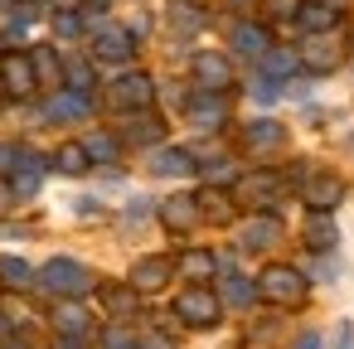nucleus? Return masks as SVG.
Wrapping results in <instances>:
<instances>
[{"instance_id":"nucleus-38","label":"nucleus","mask_w":354,"mask_h":349,"mask_svg":"<svg viewBox=\"0 0 354 349\" xmlns=\"http://www.w3.org/2000/svg\"><path fill=\"white\" fill-rule=\"evenodd\" d=\"M136 349H170V339H160V334H146V339H136Z\"/></svg>"},{"instance_id":"nucleus-1","label":"nucleus","mask_w":354,"mask_h":349,"mask_svg":"<svg viewBox=\"0 0 354 349\" xmlns=\"http://www.w3.org/2000/svg\"><path fill=\"white\" fill-rule=\"evenodd\" d=\"M35 281H39L49 296H59V301H83V296L93 291V272H88L83 262H73V257L44 262V267L35 272Z\"/></svg>"},{"instance_id":"nucleus-28","label":"nucleus","mask_w":354,"mask_h":349,"mask_svg":"<svg viewBox=\"0 0 354 349\" xmlns=\"http://www.w3.org/2000/svg\"><path fill=\"white\" fill-rule=\"evenodd\" d=\"M214 267H218V262H214V252H204V247H194V252H185V257H180V272H185V276H194V281L214 276Z\"/></svg>"},{"instance_id":"nucleus-44","label":"nucleus","mask_w":354,"mask_h":349,"mask_svg":"<svg viewBox=\"0 0 354 349\" xmlns=\"http://www.w3.org/2000/svg\"><path fill=\"white\" fill-rule=\"evenodd\" d=\"M233 6H243V0H233Z\"/></svg>"},{"instance_id":"nucleus-43","label":"nucleus","mask_w":354,"mask_h":349,"mask_svg":"<svg viewBox=\"0 0 354 349\" xmlns=\"http://www.w3.org/2000/svg\"><path fill=\"white\" fill-rule=\"evenodd\" d=\"M93 6H107V0H93Z\"/></svg>"},{"instance_id":"nucleus-14","label":"nucleus","mask_w":354,"mask_h":349,"mask_svg":"<svg viewBox=\"0 0 354 349\" xmlns=\"http://www.w3.org/2000/svg\"><path fill=\"white\" fill-rule=\"evenodd\" d=\"M165 136V122L151 117V112H127V141L131 146H156Z\"/></svg>"},{"instance_id":"nucleus-3","label":"nucleus","mask_w":354,"mask_h":349,"mask_svg":"<svg viewBox=\"0 0 354 349\" xmlns=\"http://www.w3.org/2000/svg\"><path fill=\"white\" fill-rule=\"evenodd\" d=\"M277 194H281V175H277V170H252V175H238V180H233V204H238V209L262 214V209L277 204Z\"/></svg>"},{"instance_id":"nucleus-10","label":"nucleus","mask_w":354,"mask_h":349,"mask_svg":"<svg viewBox=\"0 0 354 349\" xmlns=\"http://www.w3.org/2000/svg\"><path fill=\"white\" fill-rule=\"evenodd\" d=\"M170 272H175L170 257H141V262L131 267V281H127V286H131L136 296H141V291H160V286L170 281Z\"/></svg>"},{"instance_id":"nucleus-41","label":"nucleus","mask_w":354,"mask_h":349,"mask_svg":"<svg viewBox=\"0 0 354 349\" xmlns=\"http://www.w3.org/2000/svg\"><path fill=\"white\" fill-rule=\"evenodd\" d=\"M10 339V320H6V310H0V344Z\"/></svg>"},{"instance_id":"nucleus-23","label":"nucleus","mask_w":354,"mask_h":349,"mask_svg":"<svg viewBox=\"0 0 354 349\" xmlns=\"http://www.w3.org/2000/svg\"><path fill=\"white\" fill-rule=\"evenodd\" d=\"M59 175H88V155H83V146L78 141H64L59 151H54V160H49Z\"/></svg>"},{"instance_id":"nucleus-8","label":"nucleus","mask_w":354,"mask_h":349,"mask_svg":"<svg viewBox=\"0 0 354 349\" xmlns=\"http://www.w3.org/2000/svg\"><path fill=\"white\" fill-rule=\"evenodd\" d=\"M54 330H59L64 339H88V334H93L88 305H83V301H59V305H54Z\"/></svg>"},{"instance_id":"nucleus-32","label":"nucleus","mask_w":354,"mask_h":349,"mask_svg":"<svg viewBox=\"0 0 354 349\" xmlns=\"http://www.w3.org/2000/svg\"><path fill=\"white\" fill-rule=\"evenodd\" d=\"M301 20H306V30H330V25H335V10H325V6H301Z\"/></svg>"},{"instance_id":"nucleus-9","label":"nucleus","mask_w":354,"mask_h":349,"mask_svg":"<svg viewBox=\"0 0 354 349\" xmlns=\"http://www.w3.org/2000/svg\"><path fill=\"white\" fill-rule=\"evenodd\" d=\"M44 170H49V160L35 155V151H25L20 165H15V175H10V194H15V199H30V194L44 185Z\"/></svg>"},{"instance_id":"nucleus-36","label":"nucleus","mask_w":354,"mask_h":349,"mask_svg":"<svg viewBox=\"0 0 354 349\" xmlns=\"http://www.w3.org/2000/svg\"><path fill=\"white\" fill-rule=\"evenodd\" d=\"M102 349H136V339L122 325H112V330H102Z\"/></svg>"},{"instance_id":"nucleus-24","label":"nucleus","mask_w":354,"mask_h":349,"mask_svg":"<svg viewBox=\"0 0 354 349\" xmlns=\"http://www.w3.org/2000/svg\"><path fill=\"white\" fill-rule=\"evenodd\" d=\"M233 49H238L243 59H262V54H267V35H262L257 25H238V30H233Z\"/></svg>"},{"instance_id":"nucleus-11","label":"nucleus","mask_w":354,"mask_h":349,"mask_svg":"<svg viewBox=\"0 0 354 349\" xmlns=\"http://www.w3.org/2000/svg\"><path fill=\"white\" fill-rule=\"evenodd\" d=\"M194 83H199L204 93H223V88L233 83L228 59H223V54H199V59H194Z\"/></svg>"},{"instance_id":"nucleus-6","label":"nucleus","mask_w":354,"mask_h":349,"mask_svg":"<svg viewBox=\"0 0 354 349\" xmlns=\"http://www.w3.org/2000/svg\"><path fill=\"white\" fill-rule=\"evenodd\" d=\"M0 88H6V97H35V88H39L35 64L25 54H6L0 59Z\"/></svg>"},{"instance_id":"nucleus-37","label":"nucleus","mask_w":354,"mask_h":349,"mask_svg":"<svg viewBox=\"0 0 354 349\" xmlns=\"http://www.w3.org/2000/svg\"><path fill=\"white\" fill-rule=\"evenodd\" d=\"M335 344H339V349H354V325H339V330H335Z\"/></svg>"},{"instance_id":"nucleus-39","label":"nucleus","mask_w":354,"mask_h":349,"mask_svg":"<svg viewBox=\"0 0 354 349\" xmlns=\"http://www.w3.org/2000/svg\"><path fill=\"white\" fill-rule=\"evenodd\" d=\"M296 349H320V334H301V339H296Z\"/></svg>"},{"instance_id":"nucleus-5","label":"nucleus","mask_w":354,"mask_h":349,"mask_svg":"<svg viewBox=\"0 0 354 349\" xmlns=\"http://www.w3.org/2000/svg\"><path fill=\"white\" fill-rule=\"evenodd\" d=\"M151 97H156V83L146 73H127V78L112 83V107L117 112H146Z\"/></svg>"},{"instance_id":"nucleus-25","label":"nucleus","mask_w":354,"mask_h":349,"mask_svg":"<svg viewBox=\"0 0 354 349\" xmlns=\"http://www.w3.org/2000/svg\"><path fill=\"white\" fill-rule=\"evenodd\" d=\"M0 281H6L10 291H25V286H35V267L25 257H6L0 262Z\"/></svg>"},{"instance_id":"nucleus-19","label":"nucleus","mask_w":354,"mask_h":349,"mask_svg":"<svg viewBox=\"0 0 354 349\" xmlns=\"http://www.w3.org/2000/svg\"><path fill=\"white\" fill-rule=\"evenodd\" d=\"M194 204H199V214H204V218H214V223H228V218H233V209H238V204H233V194H223L218 185L199 189V194H194Z\"/></svg>"},{"instance_id":"nucleus-15","label":"nucleus","mask_w":354,"mask_h":349,"mask_svg":"<svg viewBox=\"0 0 354 349\" xmlns=\"http://www.w3.org/2000/svg\"><path fill=\"white\" fill-rule=\"evenodd\" d=\"M78 146H83L88 165H117V155H122V141H117L112 131H93V136H83Z\"/></svg>"},{"instance_id":"nucleus-7","label":"nucleus","mask_w":354,"mask_h":349,"mask_svg":"<svg viewBox=\"0 0 354 349\" xmlns=\"http://www.w3.org/2000/svg\"><path fill=\"white\" fill-rule=\"evenodd\" d=\"M301 194H306V209H310V214H330V209L344 199V180H335V175H310Z\"/></svg>"},{"instance_id":"nucleus-18","label":"nucleus","mask_w":354,"mask_h":349,"mask_svg":"<svg viewBox=\"0 0 354 349\" xmlns=\"http://www.w3.org/2000/svg\"><path fill=\"white\" fill-rule=\"evenodd\" d=\"M189 117H194V126H204V131H214V126H223V117H228V107H223V97H218V93H199V97L189 102Z\"/></svg>"},{"instance_id":"nucleus-26","label":"nucleus","mask_w":354,"mask_h":349,"mask_svg":"<svg viewBox=\"0 0 354 349\" xmlns=\"http://www.w3.org/2000/svg\"><path fill=\"white\" fill-rule=\"evenodd\" d=\"M248 146L252 151H272V146H281V126L277 122H248Z\"/></svg>"},{"instance_id":"nucleus-33","label":"nucleus","mask_w":354,"mask_h":349,"mask_svg":"<svg viewBox=\"0 0 354 349\" xmlns=\"http://www.w3.org/2000/svg\"><path fill=\"white\" fill-rule=\"evenodd\" d=\"M64 78L73 83V93H88L93 88V68L88 64H64Z\"/></svg>"},{"instance_id":"nucleus-4","label":"nucleus","mask_w":354,"mask_h":349,"mask_svg":"<svg viewBox=\"0 0 354 349\" xmlns=\"http://www.w3.org/2000/svg\"><path fill=\"white\" fill-rule=\"evenodd\" d=\"M175 315L185 320V325H194V330H209V325H218V315H223V301H218V291H209V286H189V291H180L175 296Z\"/></svg>"},{"instance_id":"nucleus-35","label":"nucleus","mask_w":354,"mask_h":349,"mask_svg":"<svg viewBox=\"0 0 354 349\" xmlns=\"http://www.w3.org/2000/svg\"><path fill=\"white\" fill-rule=\"evenodd\" d=\"M20 155H25V146H15V141H6V146H0V180H10V175H15Z\"/></svg>"},{"instance_id":"nucleus-21","label":"nucleus","mask_w":354,"mask_h":349,"mask_svg":"<svg viewBox=\"0 0 354 349\" xmlns=\"http://www.w3.org/2000/svg\"><path fill=\"white\" fill-rule=\"evenodd\" d=\"M97 59L127 64V59H131V35H122V30H97Z\"/></svg>"},{"instance_id":"nucleus-27","label":"nucleus","mask_w":354,"mask_h":349,"mask_svg":"<svg viewBox=\"0 0 354 349\" xmlns=\"http://www.w3.org/2000/svg\"><path fill=\"white\" fill-rule=\"evenodd\" d=\"M30 64H35V78H39V83H59V78H64V64H59L54 49H35Z\"/></svg>"},{"instance_id":"nucleus-16","label":"nucleus","mask_w":354,"mask_h":349,"mask_svg":"<svg viewBox=\"0 0 354 349\" xmlns=\"http://www.w3.org/2000/svg\"><path fill=\"white\" fill-rule=\"evenodd\" d=\"M335 243H339L335 218H330V214H310V218H306V247H310V252H335Z\"/></svg>"},{"instance_id":"nucleus-17","label":"nucleus","mask_w":354,"mask_h":349,"mask_svg":"<svg viewBox=\"0 0 354 349\" xmlns=\"http://www.w3.org/2000/svg\"><path fill=\"white\" fill-rule=\"evenodd\" d=\"M218 301L233 305V310H248V305L257 301V281H248L243 272H223V291H218Z\"/></svg>"},{"instance_id":"nucleus-2","label":"nucleus","mask_w":354,"mask_h":349,"mask_svg":"<svg viewBox=\"0 0 354 349\" xmlns=\"http://www.w3.org/2000/svg\"><path fill=\"white\" fill-rule=\"evenodd\" d=\"M306 291H310L306 272H296V267H286V262H272V267H262V276H257V296H267V301H277V305H301Z\"/></svg>"},{"instance_id":"nucleus-40","label":"nucleus","mask_w":354,"mask_h":349,"mask_svg":"<svg viewBox=\"0 0 354 349\" xmlns=\"http://www.w3.org/2000/svg\"><path fill=\"white\" fill-rule=\"evenodd\" d=\"M54 349H83V339H64V334H59V344H54Z\"/></svg>"},{"instance_id":"nucleus-42","label":"nucleus","mask_w":354,"mask_h":349,"mask_svg":"<svg viewBox=\"0 0 354 349\" xmlns=\"http://www.w3.org/2000/svg\"><path fill=\"white\" fill-rule=\"evenodd\" d=\"M0 349H25V344H15V339H6V344H0Z\"/></svg>"},{"instance_id":"nucleus-22","label":"nucleus","mask_w":354,"mask_h":349,"mask_svg":"<svg viewBox=\"0 0 354 349\" xmlns=\"http://www.w3.org/2000/svg\"><path fill=\"white\" fill-rule=\"evenodd\" d=\"M151 170L156 175H170V180L175 175H194V155L189 151H156L151 155Z\"/></svg>"},{"instance_id":"nucleus-12","label":"nucleus","mask_w":354,"mask_h":349,"mask_svg":"<svg viewBox=\"0 0 354 349\" xmlns=\"http://www.w3.org/2000/svg\"><path fill=\"white\" fill-rule=\"evenodd\" d=\"M160 218H165V228L189 233V228L199 223V204H194V194H170V199L160 204Z\"/></svg>"},{"instance_id":"nucleus-30","label":"nucleus","mask_w":354,"mask_h":349,"mask_svg":"<svg viewBox=\"0 0 354 349\" xmlns=\"http://www.w3.org/2000/svg\"><path fill=\"white\" fill-rule=\"evenodd\" d=\"M306 64H310L315 73H325V68H335L339 59H335V49H330L325 39H310V44H306Z\"/></svg>"},{"instance_id":"nucleus-34","label":"nucleus","mask_w":354,"mask_h":349,"mask_svg":"<svg viewBox=\"0 0 354 349\" xmlns=\"http://www.w3.org/2000/svg\"><path fill=\"white\" fill-rule=\"evenodd\" d=\"M204 175H209V185H233V180H238V165H233V160H209Z\"/></svg>"},{"instance_id":"nucleus-29","label":"nucleus","mask_w":354,"mask_h":349,"mask_svg":"<svg viewBox=\"0 0 354 349\" xmlns=\"http://www.w3.org/2000/svg\"><path fill=\"white\" fill-rule=\"evenodd\" d=\"M97 296H102V305H107L112 315H131V310H136V291H131V286H102Z\"/></svg>"},{"instance_id":"nucleus-20","label":"nucleus","mask_w":354,"mask_h":349,"mask_svg":"<svg viewBox=\"0 0 354 349\" xmlns=\"http://www.w3.org/2000/svg\"><path fill=\"white\" fill-rule=\"evenodd\" d=\"M238 238H243L248 252H262V247H272V243L281 238V223H277V218H252V223H243Z\"/></svg>"},{"instance_id":"nucleus-31","label":"nucleus","mask_w":354,"mask_h":349,"mask_svg":"<svg viewBox=\"0 0 354 349\" xmlns=\"http://www.w3.org/2000/svg\"><path fill=\"white\" fill-rule=\"evenodd\" d=\"M262 73L267 78H286V73H296V54H262Z\"/></svg>"},{"instance_id":"nucleus-13","label":"nucleus","mask_w":354,"mask_h":349,"mask_svg":"<svg viewBox=\"0 0 354 349\" xmlns=\"http://www.w3.org/2000/svg\"><path fill=\"white\" fill-rule=\"evenodd\" d=\"M88 112H93V97L88 93H59L54 102H44V117L49 122H78Z\"/></svg>"}]
</instances>
